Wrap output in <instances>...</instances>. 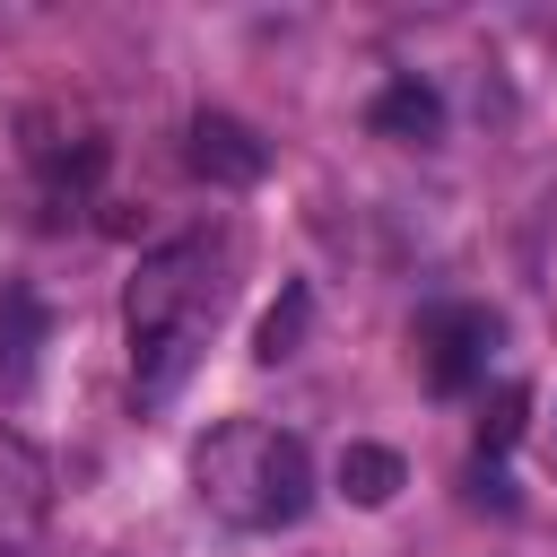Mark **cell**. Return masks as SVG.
<instances>
[{
	"label": "cell",
	"instance_id": "obj_1",
	"mask_svg": "<svg viewBox=\"0 0 557 557\" xmlns=\"http://www.w3.org/2000/svg\"><path fill=\"white\" fill-rule=\"evenodd\" d=\"M226 287H235V235L226 226H191V235H165L157 252H139L131 287H122V331H131V400L139 409H165L218 313H226Z\"/></svg>",
	"mask_w": 557,
	"mask_h": 557
},
{
	"label": "cell",
	"instance_id": "obj_2",
	"mask_svg": "<svg viewBox=\"0 0 557 557\" xmlns=\"http://www.w3.org/2000/svg\"><path fill=\"white\" fill-rule=\"evenodd\" d=\"M191 487H200V505H209L218 522H235V531H287V522H305V505H313V453H305V435H287V426L226 418V426L200 435Z\"/></svg>",
	"mask_w": 557,
	"mask_h": 557
},
{
	"label": "cell",
	"instance_id": "obj_3",
	"mask_svg": "<svg viewBox=\"0 0 557 557\" xmlns=\"http://www.w3.org/2000/svg\"><path fill=\"white\" fill-rule=\"evenodd\" d=\"M52 453L35 444V435H17V426H0V557H26V548H44V531H52Z\"/></svg>",
	"mask_w": 557,
	"mask_h": 557
},
{
	"label": "cell",
	"instance_id": "obj_4",
	"mask_svg": "<svg viewBox=\"0 0 557 557\" xmlns=\"http://www.w3.org/2000/svg\"><path fill=\"white\" fill-rule=\"evenodd\" d=\"M183 165H191L200 183H218V191H244V183L270 174V148H261V131L235 122V113H191V122H183Z\"/></svg>",
	"mask_w": 557,
	"mask_h": 557
},
{
	"label": "cell",
	"instance_id": "obj_5",
	"mask_svg": "<svg viewBox=\"0 0 557 557\" xmlns=\"http://www.w3.org/2000/svg\"><path fill=\"white\" fill-rule=\"evenodd\" d=\"M418 339H426L435 392H470L479 366H487V348H496V313H479V305H435V313L418 322Z\"/></svg>",
	"mask_w": 557,
	"mask_h": 557
},
{
	"label": "cell",
	"instance_id": "obj_6",
	"mask_svg": "<svg viewBox=\"0 0 557 557\" xmlns=\"http://www.w3.org/2000/svg\"><path fill=\"white\" fill-rule=\"evenodd\" d=\"M374 131H383V139H435V131H444V96H435L426 78H392V87L374 96Z\"/></svg>",
	"mask_w": 557,
	"mask_h": 557
},
{
	"label": "cell",
	"instance_id": "obj_7",
	"mask_svg": "<svg viewBox=\"0 0 557 557\" xmlns=\"http://www.w3.org/2000/svg\"><path fill=\"white\" fill-rule=\"evenodd\" d=\"M400 487H409V461L392 444H348L339 453V496L348 505H392Z\"/></svg>",
	"mask_w": 557,
	"mask_h": 557
},
{
	"label": "cell",
	"instance_id": "obj_8",
	"mask_svg": "<svg viewBox=\"0 0 557 557\" xmlns=\"http://www.w3.org/2000/svg\"><path fill=\"white\" fill-rule=\"evenodd\" d=\"M305 322H313V287H305V278H287V287H278V305H270V313H261V331H252V357H261V366L296 357V348H305Z\"/></svg>",
	"mask_w": 557,
	"mask_h": 557
},
{
	"label": "cell",
	"instance_id": "obj_9",
	"mask_svg": "<svg viewBox=\"0 0 557 557\" xmlns=\"http://www.w3.org/2000/svg\"><path fill=\"white\" fill-rule=\"evenodd\" d=\"M35 339H44L35 296H9V313H0V392H26V374H35Z\"/></svg>",
	"mask_w": 557,
	"mask_h": 557
},
{
	"label": "cell",
	"instance_id": "obj_10",
	"mask_svg": "<svg viewBox=\"0 0 557 557\" xmlns=\"http://www.w3.org/2000/svg\"><path fill=\"white\" fill-rule=\"evenodd\" d=\"M522 409H531V392H522V383H505V392H496V409L479 418V444H487V453H505V444L522 435Z\"/></svg>",
	"mask_w": 557,
	"mask_h": 557
},
{
	"label": "cell",
	"instance_id": "obj_11",
	"mask_svg": "<svg viewBox=\"0 0 557 557\" xmlns=\"http://www.w3.org/2000/svg\"><path fill=\"white\" fill-rule=\"evenodd\" d=\"M470 505H496V513H513V479H505V470H496L487 453L470 461Z\"/></svg>",
	"mask_w": 557,
	"mask_h": 557
}]
</instances>
